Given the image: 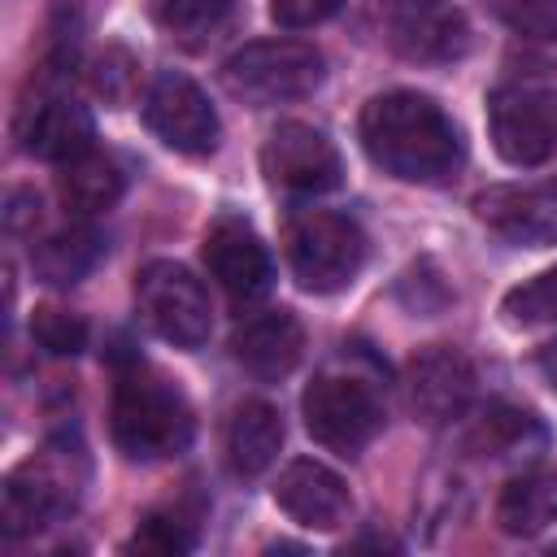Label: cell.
Segmentation results:
<instances>
[{
	"mask_svg": "<svg viewBox=\"0 0 557 557\" xmlns=\"http://www.w3.org/2000/svg\"><path fill=\"white\" fill-rule=\"evenodd\" d=\"M344 0H270V17L287 30H300V26H318L326 22Z\"/></svg>",
	"mask_w": 557,
	"mask_h": 557,
	"instance_id": "29",
	"label": "cell"
},
{
	"mask_svg": "<svg viewBox=\"0 0 557 557\" xmlns=\"http://www.w3.org/2000/svg\"><path fill=\"white\" fill-rule=\"evenodd\" d=\"M109 431L122 457L131 461H165L178 457L191 435L196 418L187 396L144 361H131L117 383H113V405H109Z\"/></svg>",
	"mask_w": 557,
	"mask_h": 557,
	"instance_id": "2",
	"label": "cell"
},
{
	"mask_svg": "<svg viewBox=\"0 0 557 557\" xmlns=\"http://www.w3.org/2000/svg\"><path fill=\"white\" fill-rule=\"evenodd\" d=\"M144 122L165 148H174L183 157L213 152L218 148V131H222L209 96L178 70H165V74L152 78V87L144 96Z\"/></svg>",
	"mask_w": 557,
	"mask_h": 557,
	"instance_id": "10",
	"label": "cell"
},
{
	"mask_svg": "<svg viewBox=\"0 0 557 557\" xmlns=\"http://www.w3.org/2000/svg\"><path fill=\"white\" fill-rule=\"evenodd\" d=\"M104 257V235L96 226H65L52 231L48 239H39L30 248V270L39 283L48 287H74L78 278H87L96 270V261Z\"/></svg>",
	"mask_w": 557,
	"mask_h": 557,
	"instance_id": "20",
	"label": "cell"
},
{
	"mask_svg": "<svg viewBox=\"0 0 557 557\" xmlns=\"http://www.w3.org/2000/svg\"><path fill=\"white\" fill-rule=\"evenodd\" d=\"M540 366H544V374H548V383L557 387V344H548V348L540 352Z\"/></svg>",
	"mask_w": 557,
	"mask_h": 557,
	"instance_id": "31",
	"label": "cell"
},
{
	"mask_svg": "<svg viewBox=\"0 0 557 557\" xmlns=\"http://www.w3.org/2000/svg\"><path fill=\"white\" fill-rule=\"evenodd\" d=\"M496 13L522 39H557V0H496Z\"/></svg>",
	"mask_w": 557,
	"mask_h": 557,
	"instance_id": "27",
	"label": "cell"
},
{
	"mask_svg": "<svg viewBox=\"0 0 557 557\" xmlns=\"http://www.w3.org/2000/svg\"><path fill=\"white\" fill-rule=\"evenodd\" d=\"M122 191H126L122 165L109 152H96V148H87L83 157L65 161L61 174H57V196L78 218H91V213L113 209L122 200Z\"/></svg>",
	"mask_w": 557,
	"mask_h": 557,
	"instance_id": "19",
	"label": "cell"
},
{
	"mask_svg": "<svg viewBox=\"0 0 557 557\" xmlns=\"http://www.w3.org/2000/svg\"><path fill=\"white\" fill-rule=\"evenodd\" d=\"M474 396V370L457 348H422L413 352V361L405 366V400L409 413L426 426H444L453 418L466 413Z\"/></svg>",
	"mask_w": 557,
	"mask_h": 557,
	"instance_id": "12",
	"label": "cell"
},
{
	"mask_svg": "<svg viewBox=\"0 0 557 557\" xmlns=\"http://www.w3.org/2000/svg\"><path fill=\"white\" fill-rule=\"evenodd\" d=\"M322 52L313 44L300 39H261V44H244L239 52H231L222 61V87L252 104H287V100H305L322 87Z\"/></svg>",
	"mask_w": 557,
	"mask_h": 557,
	"instance_id": "4",
	"label": "cell"
},
{
	"mask_svg": "<svg viewBox=\"0 0 557 557\" xmlns=\"http://www.w3.org/2000/svg\"><path fill=\"white\" fill-rule=\"evenodd\" d=\"M30 335L52 357H74V352L87 348V322L78 313L61 309V305H39L30 313Z\"/></svg>",
	"mask_w": 557,
	"mask_h": 557,
	"instance_id": "26",
	"label": "cell"
},
{
	"mask_svg": "<svg viewBox=\"0 0 557 557\" xmlns=\"http://www.w3.org/2000/svg\"><path fill=\"white\" fill-rule=\"evenodd\" d=\"M135 57L122 52V48H104L91 65V87L104 96V100H126L135 91Z\"/></svg>",
	"mask_w": 557,
	"mask_h": 557,
	"instance_id": "28",
	"label": "cell"
},
{
	"mask_svg": "<svg viewBox=\"0 0 557 557\" xmlns=\"http://www.w3.org/2000/svg\"><path fill=\"white\" fill-rule=\"evenodd\" d=\"M496 522L505 535H540L548 522H557V461L513 474L496 496Z\"/></svg>",
	"mask_w": 557,
	"mask_h": 557,
	"instance_id": "17",
	"label": "cell"
},
{
	"mask_svg": "<svg viewBox=\"0 0 557 557\" xmlns=\"http://www.w3.org/2000/svg\"><path fill=\"white\" fill-rule=\"evenodd\" d=\"M122 548L126 553H148V557H178V553L196 548V531L178 509H157L135 527V535Z\"/></svg>",
	"mask_w": 557,
	"mask_h": 557,
	"instance_id": "24",
	"label": "cell"
},
{
	"mask_svg": "<svg viewBox=\"0 0 557 557\" xmlns=\"http://www.w3.org/2000/svg\"><path fill=\"white\" fill-rule=\"evenodd\" d=\"M283 448V418L265 400H244L226 422V466L239 479H257Z\"/></svg>",
	"mask_w": 557,
	"mask_h": 557,
	"instance_id": "18",
	"label": "cell"
},
{
	"mask_svg": "<svg viewBox=\"0 0 557 557\" xmlns=\"http://www.w3.org/2000/svg\"><path fill=\"white\" fill-rule=\"evenodd\" d=\"M500 318L509 326H544V322H557V265L509 287L505 300H500Z\"/></svg>",
	"mask_w": 557,
	"mask_h": 557,
	"instance_id": "25",
	"label": "cell"
},
{
	"mask_svg": "<svg viewBox=\"0 0 557 557\" xmlns=\"http://www.w3.org/2000/svg\"><path fill=\"white\" fill-rule=\"evenodd\" d=\"M91 479V461L78 435H52L39 453H30L4 483V531L30 535L78 509L83 487Z\"/></svg>",
	"mask_w": 557,
	"mask_h": 557,
	"instance_id": "3",
	"label": "cell"
},
{
	"mask_svg": "<svg viewBox=\"0 0 557 557\" xmlns=\"http://www.w3.org/2000/svg\"><path fill=\"white\" fill-rule=\"evenodd\" d=\"M540 444H544L540 418L518 405H487L466 431V448L479 457H513V453H527Z\"/></svg>",
	"mask_w": 557,
	"mask_h": 557,
	"instance_id": "22",
	"label": "cell"
},
{
	"mask_svg": "<svg viewBox=\"0 0 557 557\" xmlns=\"http://www.w3.org/2000/svg\"><path fill=\"white\" fill-rule=\"evenodd\" d=\"M357 139L366 157L400 183H440L461 165L453 117L422 91H383L366 100Z\"/></svg>",
	"mask_w": 557,
	"mask_h": 557,
	"instance_id": "1",
	"label": "cell"
},
{
	"mask_svg": "<svg viewBox=\"0 0 557 557\" xmlns=\"http://www.w3.org/2000/svg\"><path fill=\"white\" fill-rule=\"evenodd\" d=\"M231 9H235V0H152L157 26L183 44L209 39L231 17Z\"/></svg>",
	"mask_w": 557,
	"mask_h": 557,
	"instance_id": "23",
	"label": "cell"
},
{
	"mask_svg": "<svg viewBox=\"0 0 557 557\" xmlns=\"http://www.w3.org/2000/svg\"><path fill=\"white\" fill-rule=\"evenodd\" d=\"M135 305L144 322L174 348H200L213 331L209 292L178 261H148L135 274Z\"/></svg>",
	"mask_w": 557,
	"mask_h": 557,
	"instance_id": "7",
	"label": "cell"
},
{
	"mask_svg": "<svg viewBox=\"0 0 557 557\" xmlns=\"http://www.w3.org/2000/svg\"><path fill=\"white\" fill-rule=\"evenodd\" d=\"M470 44L461 13L453 9H413L392 22V48L409 61H453Z\"/></svg>",
	"mask_w": 557,
	"mask_h": 557,
	"instance_id": "21",
	"label": "cell"
},
{
	"mask_svg": "<svg viewBox=\"0 0 557 557\" xmlns=\"http://www.w3.org/2000/svg\"><path fill=\"white\" fill-rule=\"evenodd\" d=\"M17 139L30 157L65 165V161H74L91 148L96 126H91V113L78 100L61 96V91H39L17 113Z\"/></svg>",
	"mask_w": 557,
	"mask_h": 557,
	"instance_id": "14",
	"label": "cell"
},
{
	"mask_svg": "<svg viewBox=\"0 0 557 557\" xmlns=\"http://www.w3.org/2000/svg\"><path fill=\"white\" fill-rule=\"evenodd\" d=\"M35 222H39V196L26 191V187H13L9 200H4V226L13 235H26Z\"/></svg>",
	"mask_w": 557,
	"mask_h": 557,
	"instance_id": "30",
	"label": "cell"
},
{
	"mask_svg": "<svg viewBox=\"0 0 557 557\" xmlns=\"http://www.w3.org/2000/svg\"><path fill=\"white\" fill-rule=\"evenodd\" d=\"M287 265L313 296L348 287L366 265V231L357 218L335 209H305L287 226Z\"/></svg>",
	"mask_w": 557,
	"mask_h": 557,
	"instance_id": "5",
	"label": "cell"
},
{
	"mask_svg": "<svg viewBox=\"0 0 557 557\" xmlns=\"http://www.w3.org/2000/svg\"><path fill=\"white\" fill-rule=\"evenodd\" d=\"M205 265L231 300H257L274 283V265H270L261 235L244 218H231V213L205 231Z\"/></svg>",
	"mask_w": 557,
	"mask_h": 557,
	"instance_id": "13",
	"label": "cell"
},
{
	"mask_svg": "<svg viewBox=\"0 0 557 557\" xmlns=\"http://www.w3.org/2000/svg\"><path fill=\"white\" fill-rule=\"evenodd\" d=\"M261 174L283 196H322L344 178L335 144L309 122H278L261 144Z\"/></svg>",
	"mask_w": 557,
	"mask_h": 557,
	"instance_id": "8",
	"label": "cell"
},
{
	"mask_svg": "<svg viewBox=\"0 0 557 557\" xmlns=\"http://www.w3.org/2000/svg\"><path fill=\"white\" fill-rule=\"evenodd\" d=\"M274 500L296 527H309V531H335V527H344V518L352 509L348 483L313 457H296L283 466V474L274 483Z\"/></svg>",
	"mask_w": 557,
	"mask_h": 557,
	"instance_id": "15",
	"label": "cell"
},
{
	"mask_svg": "<svg viewBox=\"0 0 557 557\" xmlns=\"http://www.w3.org/2000/svg\"><path fill=\"white\" fill-rule=\"evenodd\" d=\"M474 218L513 248L557 244V174L540 183H496L470 200Z\"/></svg>",
	"mask_w": 557,
	"mask_h": 557,
	"instance_id": "11",
	"label": "cell"
},
{
	"mask_svg": "<svg viewBox=\"0 0 557 557\" xmlns=\"http://www.w3.org/2000/svg\"><path fill=\"white\" fill-rule=\"evenodd\" d=\"M231 352L235 361L252 374V379H283L296 370L300 352H305V326L296 322V313L287 309H265V313H252L248 322L235 326L231 335Z\"/></svg>",
	"mask_w": 557,
	"mask_h": 557,
	"instance_id": "16",
	"label": "cell"
},
{
	"mask_svg": "<svg viewBox=\"0 0 557 557\" xmlns=\"http://www.w3.org/2000/svg\"><path fill=\"white\" fill-rule=\"evenodd\" d=\"M492 148L509 165H540L557 152V96L540 87H500L487 100Z\"/></svg>",
	"mask_w": 557,
	"mask_h": 557,
	"instance_id": "9",
	"label": "cell"
},
{
	"mask_svg": "<svg viewBox=\"0 0 557 557\" xmlns=\"http://www.w3.org/2000/svg\"><path fill=\"white\" fill-rule=\"evenodd\" d=\"M300 409L309 435L339 457H357L383 431V400L357 374H318L305 387Z\"/></svg>",
	"mask_w": 557,
	"mask_h": 557,
	"instance_id": "6",
	"label": "cell"
}]
</instances>
